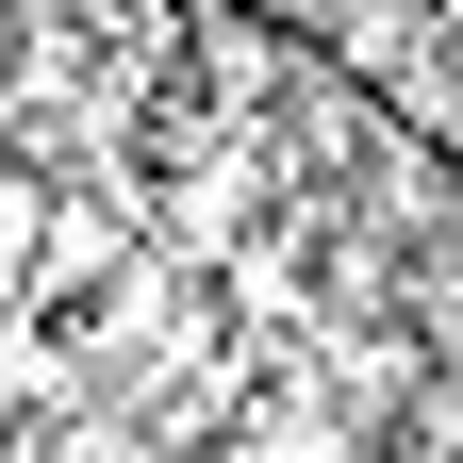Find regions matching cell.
<instances>
[{"label":"cell","mask_w":463,"mask_h":463,"mask_svg":"<svg viewBox=\"0 0 463 463\" xmlns=\"http://www.w3.org/2000/svg\"><path fill=\"white\" fill-rule=\"evenodd\" d=\"M215 463H381V430H347V414H331L315 381H265L249 414L215 430Z\"/></svg>","instance_id":"cell-1"}]
</instances>
